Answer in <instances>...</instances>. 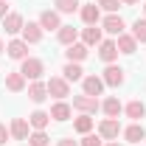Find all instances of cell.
I'll use <instances>...</instances> for the list:
<instances>
[{"instance_id": "cell-38", "label": "cell", "mask_w": 146, "mask_h": 146, "mask_svg": "<svg viewBox=\"0 0 146 146\" xmlns=\"http://www.w3.org/2000/svg\"><path fill=\"white\" fill-rule=\"evenodd\" d=\"M3 51H6V48H3V39H0V54H3Z\"/></svg>"}, {"instance_id": "cell-25", "label": "cell", "mask_w": 146, "mask_h": 146, "mask_svg": "<svg viewBox=\"0 0 146 146\" xmlns=\"http://www.w3.org/2000/svg\"><path fill=\"white\" fill-rule=\"evenodd\" d=\"M101 110H104V112H107V118H118V115H121V101H118V98H107V101H104V104H101Z\"/></svg>"}, {"instance_id": "cell-11", "label": "cell", "mask_w": 146, "mask_h": 146, "mask_svg": "<svg viewBox=\"0 0 146 146\" xmlns=\"http://www.w3.org/2000/svg\"><path fill=\"white\" fill-rule=\"evenodd\" d=\"M23 17H20L17 11H11V14H6L3 17V28H6V34H17V31H23Z\"/></svg>"}, {"instance_id": "cell-29", "label": "cell", "mask_w": 146, "mask_h": 146, "mask_svg": "<svg viewBox=\"0 0 146 146\" xmlns=\"http://www.w3.org/2000/svg\"><path fill=\"white\" fill-rule=\"evenodd\" d=\"M132 36H135L138 42H146V20H135V25H132Z\"/></svg>"}, {"instance_id": "cell-13", "label": "cell", "mask_w": 146, "mask_h": 146, "mask_svg": "<svg viewBox=\"0 0 146 146\" xmlns=\"http://www.w3.org/2000/svg\"><path fill=\"white\" fill-rule=\"evenodd\" d=\"M118 54H135V48H138V39L132 34H118Z\"/></svg>"}, {"instance_id": "cell-5", "label": "cell", "mask_w": 146, "mask_h": 146, "mask_svg": "<svg viewBox=\"0 0 146 146\" xmlns=\"http://www.w3.org/2000/svg\"><path fill=\"white\" fill-rule=\"evenodd\" d=\"M39 25H42V31H59L62 28L59 11H42L39 14Z\"/></svg>"}, {"instance_id": "cell-16", "label": "cell", "mask_w": 146, "mask_h": 146, "mask_svg": "<svg viewBox=\"0 0 146 146\" xmlns=\"http://www.w3.org/2000/svg\"><path fill=\"white\" fill-rule=\"evenodd\" d=\"M28 98H31L34 104H42V101L48 98V87H45L42 82H34V84L28 87Z\"/></svg>"}, {"instance_id": "cell-4", "label": "cell", "mask_w": 146, "mask_h": 146, "mask_svg": "<svg viewBox=\"0 0 146 146\" xmlns=\"http://www.w3.org/2000/svg\"><path fill=\"white\" fill-rule=\"evenodd\" d=\"M118 132H121V124H118V118H104V121L98 124V135H101V138H107V141L118 138Z\"/></svg>"}, {"instance_id": "cell-27", "label": "cell", "mask_w": 146, "mask_h": 146, "mask_svg": "<svg viewBox=\"0 0 146 146\" xmlns=\"http://www.w3.org/2000/svg\"><path fill=\"white\" fill-rule=\"evenodd\" d=\"M84 45H98L101 42V28H96V25H90V28H84Z\"/></svg>"}, {"instance_id": "cell-14", "label": "cell", "mask_w": 146, "mask_h": 146, "mask_svg": "<svg viewBox=\"0 0 146 146\" xmlns=\"http://www.w3.org/2000/svg\"><path fill=\"white\" fill-rule=\"evenodd\" d=\"M65 56H68V62H82V59L87 56V45H84V42H73V45H68Z\"/></svg>"}, {"instance_id": "cell-35", "label": "cell", "mask_w": 146, "mask_h": 146, "mask_svg": "<svg viewBox=\"0 0 146 146\" xmlns=\"http://www.w3.org/2000/svg\"><path fill=\"white\" fill-rule=\"evenodd\" d=\"M59 146H79V143H76V141H70V138H62V141H59Z\"/></svg>"}, {"instance_id": "cell-30", "label": "cell", "mask_w": 146, "mask_h": 146, "mask_svg": "<svg viewBox=\"0 0 146 146\" xmlns=\"http://www.w3.org/2000/svg\"><path fill=\"white\" fill-rule=\"evenodd\" d=\"M28 143H31V146H48V135H45V129H36L34 135H28Z\"/></svg>"}, {"instance_id": "cell-34", "label": "cell", "mask_w": 146, "mask_h": 146, "mask_svg": "<svg viewBox=\"0 0 146 146\" xmlns=\"http://www.w3.org/2000/svg\"><path fill=\"white\" fill-rule=\"evenodd\" d=\"M9 14V6H6V0H0V20Z\"/></svg>"}, {"instance_id": "cell-9", "label": "cell", "mask_w": 146, "mask_h": 146, "mask_svg": "<svg viewBox=\"0 0 146 146\" xmlns=\"http://www.w3.org/2000/svg\"><path fill=\"white\" fill-rule=\"evenodd\" d=\"M82 84H84V93L87 96H101V90H104V79L101 76H84Z\"/></svg>"}, {"instance_id": "cell-37", "label": "cell", "mask_w": 146, "mask_h": 146, "mask_svg": "<svg viewBox=\"0 0 146 146\" xmlns=\"http://www.w3.org/2000/svg\"><path fill=\"white\" fill-rule=\"evenodd\" d=\"M107 146H121V143H118V141H112V143H107Z\"/></svg>"}, {"instance_id": "cell-36", "label": "cell", "mask_w": 146, "mask_h": 146, "mask_svg": "<svg viewBox=\"0 0 146 146\" xmlns=\"http://www.w3.org/2000/svg\"><path fill=\"white\" fill-rule=\"evenodd\" d=\"M121 3H129V6H132V3H141V0H121Z\"/></svg>"}, {"instance_id": "cell-8", "label": "cell", "mask_w": 146, "mask_h": 146, "mask_svg": "<svg viewBox=\"0 0 146 146\" xmlns=\"http://www.w3.org/2000/svg\"><path fill=\"white\" fill-rule=\"evenodd\" d=\"M28 127H31V124H28L25 118H14L11 127H9V132H11L14 141H28Z\"/></svg>"}, {"instance_id": "cell-20", "label": "cell", "mask_w": 146, "mask_h": 146, "mask_svg": "<svg viewBox=\"0 0 146 146\" xmlns=\"http://www.w3.org/2000/svg\"><path fill=\"white\" fill-rule=\"evenodd\" d=\"M124 112H127L132 121H141V118L146 115V107H143V101H138V98H135V101H129L127 107H124Z\"/></svg>"}, {"instance_id": "cell-10", "label": "cell", "mask_w": 146, "mask_h": 146, "mask_svg": "<svg viewBox=\"0 0 146 146\" xmlns=\"http://www.w3.org/2000/svg\"><path fill=\"white\" fill-rule=\"evenodd\" d=\"M39 39H42V25L39 23H25L23 25V42H31L34 45Z\"/></svg>"}, {"instance_id": "cell-7", "label": "cell", "mask_w": 146, "mask_h": 146, "mask_svg": "<svg viewBox=\"0 0 146 146\" xmlns=\"http://www.w3.org/2000/svg\"><path fill=\"white\" fill-rule=\"evenodd\" d=\"M98 56H101L107 65H112L115 56H118V45H115L112 39H101V42H98Z\"/></svg>"}, {"instance_id": "cell-19", "label": "cell", "mask_w": 146, "mask_h": 146, "mask_svg": "<svg viewBox=\"0 0 146 146\" xmlns=\"http://www.w3.org/2000/svg\"><path fill=\"white\" fill-rule=\"evenodd\" d=\"M124 138H127L129 143H141V141L146 138V129L141 127V124H132V127L124 129Z\"/></svg>"}, {"instance_id": "cell-12", "label": "cell", "mask_w": 146, "mask_h": 146, "mask_svg": "<svg viewBox=\"0 0 146 146\" xmlns=\"http://www.w3.org/2000/svg\"><path fill=\"white\" fill-rule=\"evenodd\" d=\"M6 51L11 59H25L28 56V42H23V39H11L9 45H6Z\"/></svg>"}, {"instance_id": "cell-15", "label": "cell", "mask_w": 146, "mask_h": 146, "mask_svg": "<svg viewBox=\"0 0 146 146\" xmlns=\"http://www.w3.org/2000/svg\"><path fill=\"white\" fill-rule=\"evenodd\" d=\"M104 31L107 34H124V20L118 14H107L104 17Z\"/></svg>"}, {"instance_id": "cell-1", "label": "cell", "mask_w": 146, "mask_h": 146, "mask_svg": "<svg viewBox=\"0 0 146 146\" xmlns=\"http://www.w3.org/2000/svg\"><path fill=\"white\" fill-rule=\"evenodd\" d=\"M45 87H48V93L54 96V98H65V96H70V82L65 79V76H51L48 82H45Z\"/></svg>"}, {"instance_id": "cell-33", "label": "cell", "mask_w": 146, "mask_h": 146, "mask_svg": "<svg viewBox=\"0 0 146 146\" xmlns=\"http://www.w3.org/2000/svg\"><path fill=\"white\" fill-rule=\"evenodd\" d=\"M9 138H11V132H9V129H6V124H0V146L6 143V141H9Z\"/></svg>"}, {"instance_id": "cell-31", "label": "cell", "mask_w": 146, "mask_h": 146, "mask_svg": "<svg viewBox=\"0 0 146 146\" xmlns=\"http://www.w3.org/2000/svg\"><path fill=\"white\" fill-rule=\"evenodd\" d=\"M118 6H121V0H101V3H98V9H104V11H110V14H115Z\"/></svg>"}, {"instance_id": "cell-32", "label": "cell", "mask_w": 146, "mask_h": 146, "mask_svg": "<svg viewBox=\"0 0 146 146\" xmlns=\"http://www.w3.org/2000/svg\"><path fill=\"white\" fill-rule=\"evenodd\" d=\"M79 146H101V135H90V132H87Z\"/></svg>"}, {"instance_id": "cell-18", "label": "cell", "mask_w": 146, "mask_h": 146, "mask_svg": "<svg viewBox=\"0 0 146 146\" xmlns=\"http://www.w3.org/2000/svg\"><path fill=\"white\" fill-rule=\"evenodd\" d=\"M82 20L87 23V25H96L98 20H101V9L93 3V6H82Z\"/></svg>"}, {"instance_id": "cell-39", "label": "cell", "mask_w": 146, "mask_h": 146, "mask_svg": "<svg viewBox=\"0 0 146 146\" xmlns=\"http://www.w3.org/2000/svg\"><path fill=\"white\" fill-rule=\"evenodd\" d=\"M143 11H146V6H143Z\"/></svg>"}, {"instance_id": "cell-23", "label": "cell", "mask_w": 146, "mask_h": 146, "mask_svg": "<svg viewBox=\"0 0 146 146\" xmlns=\"http://www.w3.org/2000/svg\"><path fill=\"white\" fill-rule=\"evenodd\" d=\"M51 118H54V121H68V118H70V104L56 101L54 107H51Z\"/></svg>"}, {"instance_id": "cell-26", "label": "cell", "mask_w": 146, "mask_h": 146, "mask_svg": "<svg viewBox=\"0 0 146 146\" xmlns=\"http://www.w3.org/2000/svg\"><path fill=\"white\" fill-rule=\"evenodd\" d=\"M73 129H76V132H82V135H87V132L93 129V118H90V115H84V112H82V115L76 118V124H73Z\"/></svg>"}, {"instance_id": "cell-21", "label": "cell", "mask_w": 146, "mask_h": 146, "mask_svg": "<svg viewBox=\"0 0 146 146\" xmlns=\"http://www.w3.org/2000/svg\"><path fill=\"white\" fill-rule=\"evenodd\" d=\"M62 73H65L68 82H82V79H84V70L79 68V62H68V65L62 68Z\"/></svg>"}, {"instance_id": "cell-17", "label": "cell", "mask_w": 146, "mask_h": 146, "mask_svg": "<svg viewBox=\"0 0 146 146\" xmlns=\"http://www.w3.org/2000/svg\"><path fill=\"white\" fill-rule=\"evenodd\" d=\"M28 124L34 129H45L48 124H51V112H42V110H36V112H31L28 115Z\"/></svg>"}, {"instance_id": "cell-28", "label": "cell", "mask_w": 146, "mask_h": 146, "mask_svg": "<svg viewBox=\"0 0 146 146\" xmlns=\"http://www.w3.org/2000/svg\"><path fill=\"white\" fill-rule=\"evenodd\" d=\"M54 6H56V11H59V14H73V11L79 9V3H76V0H54Z\"/></svg>"}, {"instance_id": "cell-3", "label": "cell", "mask_w": 146, "mask_h": 146, "mask_svg": "<svg viewBox=\"0 0 146 146\" xmlns=\"http://www.w3.org/2000/svg\"><path fill=\"white\" fill-rule=\"evenodd\" d=\"M73 107L79 110V112H84V115H90V112H96L101 104H98L96 96H87V93H84V96H76V98H73Z\"/></svg>"}, {"instance_id": "cell-24", "label": "cell", "mask_w": 146, "mask_h": 146, "mask_svg": "<svg viewBox=\"0 0 146 146\" xmlns=\"http://www.w3.org/2000/svg\"><path fill=\"white\" fill-rule=\"evenodd\" d=\"M56 36H59V42H62V45H73V42H76V36H79V31H76L73 25H62V28L56 31Z\"/></svg>"}, {"instance_id": "cell-6", "label": "cell", "mask_w": 146, "mask_h": 146, "mask_svg": "<svg viewBox=\"0 0 146 146\" xmlns=\"http://www.w3.org/2000/svg\"><path fill=\"white\" fill-rule=\"evenodd\" d=\"M104 84L110 87H118V84H124V68H118V65H107V70H104Z\"/></svg>"}, {"instance_id": "cell-22", "label": "cell", "mask_w": 146, "mask_h": 146, "mask_svg": "<svg viewBox=\"0 0 146 146\" xmlns=\"http://www.w3.org/2000/svg\"><path fill=\"white\" fill-rule=\"evenodd\" d=\"M6 87H9V90L11 93H20L23 90V87H25V76H23V73H9V76H6Z\"/></svg>"}, {"instance_id": "cell-2", "label": "cell", "mask_w": 146, "mask_h": 146, "mask_svg": "<svg viewBox=\"0 0 146 146\" xmlns=\"http://www.w3.org/2000/svg\"><path fill=\"white\" fill-rule=\"evenodd\" d=\"M20 73H23L25 79H31V82H39V76L45 73V65H42L39 59H34V56H25V59H23Z\"/></svg>"}]
</instances>
